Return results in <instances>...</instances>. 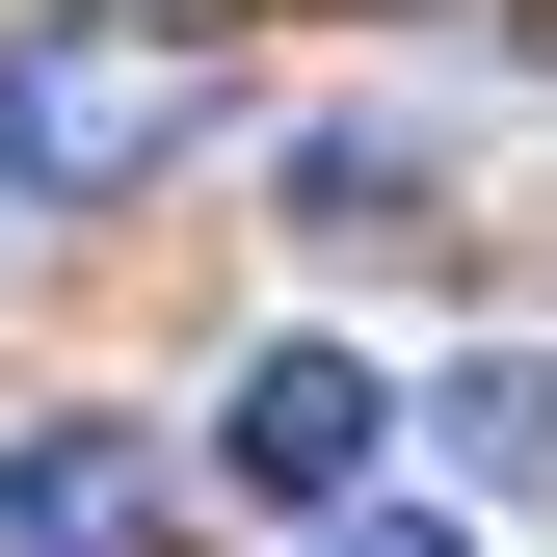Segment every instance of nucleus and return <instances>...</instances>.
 <instances>
[{"label":"nucleus","instance_id":"f257e3e1","mask_svg":"<svg viewBox=\"0 0 557 557\" xmlns=\"http://www.w3.org/2000/svg\"><path fill=\"white\" fill-rule=\"evenodd\" d=\"M133 160H186V27H27L0 53V186L27 213H81Z\"/></svg>","mask_w":557,"mask_h":557},{"label":"nucleus","instance_id":"f03ea898","mask_svg":"<svg viewBox=\"0 0 557 557\" xmlns=\"http://www.w3.org/2000/svg\"><path fill=\"white\" fill-rule=\"evenodd\" d=\"M213 451L265 478V505H372V372H345V345H265V372L213 398Z\"/></svg>","mask_w":557,"mask_h":557},{"label":"nucleus","instance_id":"7ed1b4c3","mask_svg":"<svg viewBox=\"0 0 557 557\" xmlns=\"http://www.w3.org/2000/svg\"><path fill=\"white\" fill-rule=\"evenodd\" d=\"M133 505H160V425H27L0 451V531L27 557H133Z\"/></svg>","mask_w":557,"mask_h":557},{"label":"nucleus","instance_id":"20e7f679","mask_svg":"<svg viewBox=\"0 0 557 557\" xmlns=\"http://www.w3.org/2000/svg\"><path fill=\"white\" fill-rule=\"evenodd\" d=\"M451 478H478V505H557V372H531V345L451 372Z\"/></svg>","mask_w":557,"mask_h":557},{"label":"nucleus","instance_id":"39448f33","mask_svg":"<svg viewBox=\"0 0 557 557\" xmlns=\"http://www.w3.org/2000/svg\"><path fill=\"white\" fill-rule=\"evenodd\" d=\"M319 557H478L451 505H319Z\"/></svg>","mask_w":557,"mask_h":557}]
</instances>
